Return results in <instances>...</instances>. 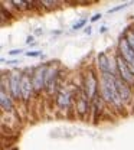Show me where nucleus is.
Listing matches in <instances>:
<instances>
[{
  "label": "nucleus",
  "mask_w": 134,
  "mask_h": 150,
  "mask_svg": "<svg viewBox=\"0 0 134 150\" xmlns=\"http://www.w3.org/2000/svg\"><path fill=\"white\" fill-rule=\"evenodd\" d=\"M58 103H59L61 107H68V104H69V94L61 93L59 97H58Z\"/></svg>",
  "instance_id": "f8f14e48"
},
{
  "label": "nucleus",
  "mask_w": 134,
  "mask_h": 150,
  "mask_svg": "<svg viewBox=\"0 0 134 150\" xmlns=\"http://www.w3.org/2000/svg\"><path fill=\"white\" fill-rule=\"evenodd\" d=\"M117 68H118V72H120V78L123 79V81H126V82H128V84H134V72L131 71V68H130V65L124 61V58L120 55L117 56Z\"/></svg>",
  "instance_id": "f03ea898"
},
{
  "label": "nucleus",
  "mask_w": 134,
  "mask_h": 150,
  "mask_svg": "<svg viewBox=\"0 0 134 150\" xmlns=\"http://www.w3.org/2000/svg\"><path fill=\"white\" fill-rule=\"evenodd\" d=\"M101 94L105 98V101L114 104L117 107H121L123 101L120 98V94L117 91L115 85V76L113 74H102L101 75Z\"/></svg>",
  "instance_id": "f257e3e1"
},
{
  "label": "nucleus",
  "mask_w": 134,
  "mask_h": 150,
  "mask_svg": "<svg viewBox=\"0 0 134 150\" xmlns=\"http://www.w3.org/2000/svg\"><path fill=\"white\" fill-rule=\"evenodd\" d=\"M120 51H121V56L124 58V61L130 65L131 71L134 72V51L128 45L127 39H121L120 40Z\"/></svg>",
  "instance_id": "20e7f679"
},
{
  "label": "nucleus",
  "mask_w": 134,
  "mask_h": 150,
  "mask_svg": "<svg viewBox=\"0 0 134 150\" xmlns=\"http://www.w3.org/2000/svg\"><path fill=\"white\" fill-rule=\"evenodd\" d=\"M26 42H28V43H30V42H33V38H32V36H29V38H28V40H26Z\"/></svg>",
  "instance_id": "5701e85b"
},
{
  "label": "nucleus",
  "mask_w": 134,
  "mask_h": 150,
  "mask_svg": "<svg viewBox=\"0 0 134 150\" xmlns=\"http://www.w3.org/2000/svg\"><path fill=\"white\" fill-rule=\"evenodd\" d=\"M98 19H101V13H97V15H94V16L91 18V22H97Z\"/></svg>",
  "instance_id": "aec40b11"
},
{
  "label": "nucleus",
  "mask_w": 134,
  "mask_h": 150,
  "mask_svg": "<svg viewBox=\"0 0 134 150\" xmlns=\"http://www.w3.org/2000/svg\"><path fill=\"white\" fill-rule=\"evenodd\" d=\"M12 4H15L16 7H20V9H23V7H26V4H29V1H20V0H12Z\"/></svg>",
  "instance_id": "2eb2a0df"
},
{
  "label": "nucleus",
  "mask_w": 134,
  "mask_h": 150,
  "mask_svg": "<svg viewBox=\"0 0 134 150\" xmlns=\"http://www.w3.org/2000/svg\"><path fill=\"white\" fill-rule=\"evenodd\" d=\"M42 55V52L40 51H29V52H26V56H32V58H35V56H40Z\"/></svg>",
  "instance_id": "f3484780"
},
{
  "label": "nucleus",
  "mask_w": 134,
  "mask_h": 150,
  "mask_svg": "<svg viewBox=\"0 0 134 150\" xmlns=\"http://www.w3.org/2000/svg\"><path fill=\"white\" fill-rule=\"evenodd\" d=\"M0 105L4 111H10L13 108V103H12V98L6 94L4 91V87L1 85V90H0Z\"/></svg>",
  "instance_id": "9d476101"
},
{
  "label": "nucleus",
  "mask_w": 134,
  "mask_h": 150,
  "mask_svg": "<svg viewBox=\"0 0 134 150\" xmlns=\"http://www.w3.org/2000/svg\"><path fill=\"white\" fill-rule=\"evenodd\" d=\"M115 85H117V91L120 94L121 101H123V103L130 101L131 93H130V88H128V85L126 84V81H123L121 78H115Z\"/></svg>",
  "instance_id": "6e6552de"
},
{
  "label": "nucleus",
  "mask_w": 134,
  "mask_h": 150,
  "mask_svg": "<svg viewBox=\"0 0 134 150\" xmlns=\"http://www.w3.org/2000/svg\"><path fill=\"white\" fill-rule=\"evenodd\" d=\"M85 23H87V20H79L78 23H75V25L72 26V29H74V30H77V29H81V28H82V26H84Z\"/></svg>",
  "instance_id": "a211bd4d"
},
{
  "label": "nucleus",
  "mask_w": 134,
  "mask_h": 150,
  "mask_svg": "<svg viewBox=\"0 0 134 150\" xmlns=\"http://www.w3.org/2000/svg\"><path fill=\"white\" fill-rule=\"evenodd\" d=\"M85 33H88V35H91V28H87V29H85Z\"/></svg>",
  "instance_id": "4be33fe9"
},
{
  "label": "nucleus",
  "mask_w": 134,
  "mask_h": 150,
  "mask_svg": "<svg viewBox=\"0 0 134 150\" xmlns=\"http://www.w3.org/2000/svg\"><path fill=\"white\" fill-rule=\"evenodd\" d=\"M20 90H22V98L25 101H28L32 95V90H33V84H32V79L28 76V75H23L22 76V84H20Z\"/></svg>",
  "instance_id": "1a4fd4ad"
},
{
  "label": "nucleus",
  "mask_w": 134,
  "mask_h": 150,
  "mask_svg": "<svg viewBox=\"0 0 134 150\" xmlns=\"http://www.w3.org/2000/svg\"><path fill=\"white\" fill-rule=\"evenodd\" d=\"M97 85H98V81H97L94 72L92 71L87 72V75H85V95L88 100H92L95 97Z\"/></svg>",
  "instance_id": "7ed1b4c3"
},
{
  "label": "nucleus",
  "mask_w": 134,
  "mask_h": 150,
  "mask_svg": "<svg viewBox=\"0 0 134 150\" xmlns=\"http://www.w3.org/2000/svg\"><path fill=\"white\" fill-rule=\"evenodd\" d=\"M97 61H98V68L102 71V74H113L114 75V65L113 61L105 55L104 52H99L97 55Z\"/></svg>",
  "instance_id": "39448f33"
},
{
  "label": "nucleus",
  "mask_w": 134,
  "mask_h": 150,
  "mask_svg": "<svg viewBox=\"0 0 134 150\" xmlns=\"http://www.w3.org/2000/svg\"><path fill=\"white\" fill-rule=\"evenodd\" d=\"M133 85H134V84H133Z\"/></svg>",
  "instance_id": "b1692460"
},
{
  "label": "nucleus",
  "mask_w": 134,
  "mask_h": 150,
  "mask_svg": "<svg viewBox=\"0 0 134 150\" xmlns=\"http://www.w3.org/2000/svg\"><path fill=\"white\" fill-rule=\"evenodd\" d=\"M99 32H101V33H105V32H107V28H105V26H102V28H101V30H99Z\"/></svg>",
  "instance_id": "412c9836"
},
{
  "label": "nucleus",
  "mask_w": 134,
  "mask_h": 150,
  "mask_svg": "<svg viewBox=\"0 0 134 150\" xmlns=\"http://www.w3.org/2000/svg\"><path fill=\"white\" fill-rule=\"evenodd\" d=\"M127 6H128V3H124V4H120V6H117V7H114V9H110L108 12H110V13H115V12H118V10H121V9L127 7Z\"/></svg>",
  "instance_id": "dca6fc26"
},
{
  "label": "nucleus",
  "mask_w": 134,
  "mask_h": 150,
  "mask_svg": "<svg viewBox=\"0 0 134 150\" xmlns=\"http://www.w3.org/2000/svg\"><path fill=\"white\" fill-rule=\"evenodd\" d=\"M20 84H22V76H20L18 72L10 74L9 85H10V93H12V97H13V98H20V97H22Z\"/></svg>",
  "instance_id": "0eeeda50"
},
{
  "label": "nucleus",
  "mask_w": 134,
  "mask_h": 150,
  "mask_svg": "<svg viewBox=\"0 0 134 150\" xmlns=\"http://www.w3.org/2000/svg\"><path fill=\"white\" fill-rule=\"evenodd\" d=\"M126 39H127L128 45L131 46V49L134 51V32H128V33H127V38H126Z\"/></svg>",
  "instance_id": "4468645a"
},
{
  "label": "nucleus",
  "mask_w": 134,
  "mask_h": 150,
  "mask_svg": "<svg viewBox=\"0 0 134 150\" xmlns=\"http://www.w3.org/2000/svg\"><path fill=\"white\" fill-rule=\"evenodd\" d=\"M46 72H48L46 67H40L35 71V74L32 76V84L35 90H42L46 85Z\"/></svg>",
  "instance_id": "423d86ee"
},
{
  "label": "nucleus",
  "mask_w": 134,
  "mask_h": 150,
  "mask_svg": "<svg viewBox=\"0 0 134 150\" xmlns=\"http://www.w3.org/2000/svg\"><path fill=\"white\" fill-rule=\"evenodd\" d=\"M88 110V101H87V98H79V101H78V111L81 112V114H84V112Z\"/></svg>",
  "instance_id": "ddd939ff"
},
{
  "label": "nucleus",
  "mask_w": 134,
  "mask_h": 150,
  "mask_svg": "<svg viewBox=\"0 0 134 150\" xmlns=\"http://www.w3.org/2000/svg\"><path fill=\"white\" fill-rule=\"evenodd\" d=\"M55 78H56V69L55 68H48V72H46V85L49 87V88H52L54 87V84H55Z\"/></svg>",
  "instance_id": "9b49d317"
},
{
  "label": "nucleus",
  "mask_w": 134,
  "mask_h": 150,
  "mask_svg": "<svg viewBox=\"0 0 134 150\" xmlns=\"http://www.w3.org/2000/svg\"><path fill=\"white\" fill-rule=\"evenodd\" d=\"M20 52H22V49H13V51L9 52V55H19Z\"/></svg>",
  "instance_id": "6ab92c4d"
}]
</instances>
